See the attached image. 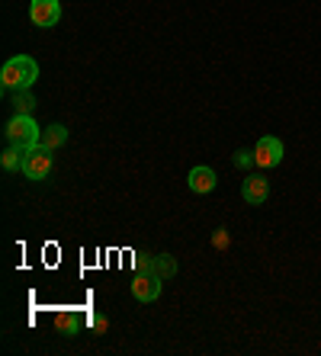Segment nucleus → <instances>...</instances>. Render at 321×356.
I'll return each instance as SVG.
<instances>
[{
  "label": "nucleus",
  "mask_w": 321,
  "mask_h": 356,
  "mask_svg": "<svg viewBox=\"0 0 321 356\" xmlns=\"http://www.w3.org/2000/svg\"><path fill=\"white\" fill-rule=\"evenodd\" d=\"M39 77V65H36L29 55H17V58H10L7 65L0 67V83L7 87V90H29Z\"/></svg>",
  "instance_id": "f257e3e1"
},
{
  "label": "nucleus",
  "mask_w": 321,
  "mask_h": 356,
  "mask_svg": "<svg viewBox=\"0 0 321 356\" xmlns=\"http://www.w3.org/2000/svg\"><path fill=\"white\" fill-rule=\"evenodd\" d=\"M7 141L10 145H17V148H33V145H39L42 141V129L36 125V119L33 116H13L7 122Z\"/></svg>",
  "instance_id": "f03ea898"
},
{
  "label": "nucleus",
  "mask_w": 321,
  "mask_h": 356,
  "mask_svg": "<svg viewBox=\"0 0 321 356\" xmlns=\"http://www.w3.org/2000/svg\"><path fill=\"white\" fill-rule=\"evenodd\" d=\"M49 170H52V151L45 148L42 141L23 151V174L29 177V180H45Z\"/></svg>",
  "instance_id": "7ed1b4c3"
},
{
  "label": "nucleus",
  "mask_w": 321,
  "mask_h": 356,
  "mask_svg": "<svg viewBox=\"0 0 321 356\" xmlns=\"http://www.w3.org/2000/svg\"><path fill=\"white\" fill-rule=\"evenodd\" d=\"M280 161H283V141L273 138V135H264L254 148V164L267 170V167H276Z\"/></svg>",
  "instance_id": "20e7f679"
},
{
  "label": "nucleus",
  "mask_w": 321,
  "mask_h": 356,
  "mask_svg": "<svg viewBox=\"0 0 321 356\" xmlns=\"http://www.w3.org/2000/svg\"><path fill=\"white\" fill-rule=\"evenodd\" d=\"M58 17H61V7H58V0H33V3H29V19H33L36 26H42V29L55 26Z\"/></svg>",
  "instance_id": "39448f33"
},
{
  "label": "nucleus",
  "mask_w": 321,
  "mask_h": 356,
  "mask_svg": "<svg viewBox=\"0 0 321 356\" xmlns=\"http://www.w3.org/2000/svg\"><path fill=\"white\" fill-rule=\"evenodd\" d=\"M132 296L139 298V302H155V298L161 296V276L157 273H135Z\"/></svg>",
  "instance_id": "423d86ee"
},
{
  "label": "nucleus",
  "mask_w": 321,
  "mask_h": 356,
  "mask_svg": "<svg viewBox=\"0 0 321 356\" xmlns=\"http://www.w3.org/2000/svg\"><path fill=\"white\" fill-rule=\"evenodd\" d=\"M241 196H244V202H251V206H264L267 196H270V186H267V180L260 174H251L244 180V186H241Z\"/></svg>",
  "instance_id": "0eeeda50"
},
{
  "label": "nucleus",
  "mask_w": 321,
  "mask_h": 356,
  "mask_svg": "<svg viewBox=\"0 0 321 356\" xmlns=\"http://www.w3.org/2000/svg\"><path fill=\"white\" fill-rule=\"evenodd\" d=\"M189 190L193 193H212L215 190V170L212 167H193V170H189Z\"/></svg>",
  "instance_id": "6e6552de"
},
{
  "label": "nucleus",
  "mask_w": 321,
  "mask_h": 356,
  "mask_svg": "<svg viewBox=\"0 0 321 356\" xmlns=\"http://www.w3.org/2000/svg\"><path fill=\"white\" fill-rule=\"evenodd\" d=\"M65 141H68V129H65V125H58V122H55V125H49V129L42 132V145H45L49 151L61 148Z\"/></svg>",
  "instance_id": "1a4fd4ad"
},
{
  "label": "nucleus",
  "mask_w": 321,
  "mask_h": 356,
  "mask_svg": "<svg viewBox=\"0 0 321 356\" xmlns=\"http://www.w3.org/2000/svg\"><path fill=\"white\" fill-rule=\"evenodd\" d=\"M13 106H17L19 116H33L36 109V97L29 90H13Z\"/></svg>",
  "instance_id": "9d476101"
},
{
  "label": "nucleus",
  "mask_w": 321,
  "mask_h": 356,
  "mask_svg": "<svg viewBox=\"0 0 321 356\" xmlns=\"http://www.w3.org/2000/svg\"><path fill=\"white\" fill-rule=\"evenodd\" d=\"M155 273L161 276V280L173 276V273H177V260H173L171 254H161V257H155Z\"/></svg>",
  "instance_id": "9b49d317"
},
{
  "label": "nucleus",
  "mask_w": 321,
  "mask_h": 356,
  "mask_svg": "<svg viewBox=\"0 0 321 356\" xmlns=\"http://www.w3.org/2000/svg\"><path fill=\"white\" fill-rule=\"evenodd\" d=\"M19 154H23V148L10 145V148L3 151V167H7V170H17V167H23V158H19Z\"/></svg>",
  "instance_id": "f8f14e48"
},
{
  "label": "nucleus",
  "mask_w": 321,
  "mask_h": 356,
  "mask_svg": "<svg viewBox=\"0 0 321 356\" xmlns=\"http://www.w3.org/2000/svg\"><path fill=\"white\" fill-rule=\"evenodd\" d=\"M135 273H155V257H148V254H135Z\"/></svg>",
  "instance_id": "ddd939ff"
},
{
  "label": "nucleus",
  "mask_w": 321,
  "mask_h": 356,
  "mask_svg": "<svg viewBox=\"0 0 321 356\" xmlns=\"http://www.w3.org/2000/svg\"><path fill=\"white\" fill-rule=\"evenodd\" d=\"M58 327H61V331H65L68 337H71V334L77 331V318H75V315H68V312H61V315H58Z\"/></svg>",
  "instance_id": "4468645a"
},
{
  "label": "nucleus",
  "mask_w": 321,
  "mask_h": 356,
  "mask_svg": "<svg viewBox=\"0 0 321 356\" xmlns=\"http://www.w3.org/2000/svg\"><path fill=\"white\" fill-rule=\"evenodd\" d=\"M235 164H238V167L254 164V154H251V151H238V158H235Z\"/></svg>",
  "instance_id": "2eb2a0df"
},
{
  "label": "nucleus",
  "mask_w": 321,
  "mask_h": 356,
  "mask_svg": "<svg viewBox=\"0 0 321 356\" xmlns=\"http://www.w3.org/2000/svg\"><path fill=\"white\" fill-rule=\"evenodd\" d=\"M225 244H228V234L219 232V234H215V248H225Z\"/></svg>",
  "instance_id": "dca6fc26"
}]
</instances>
